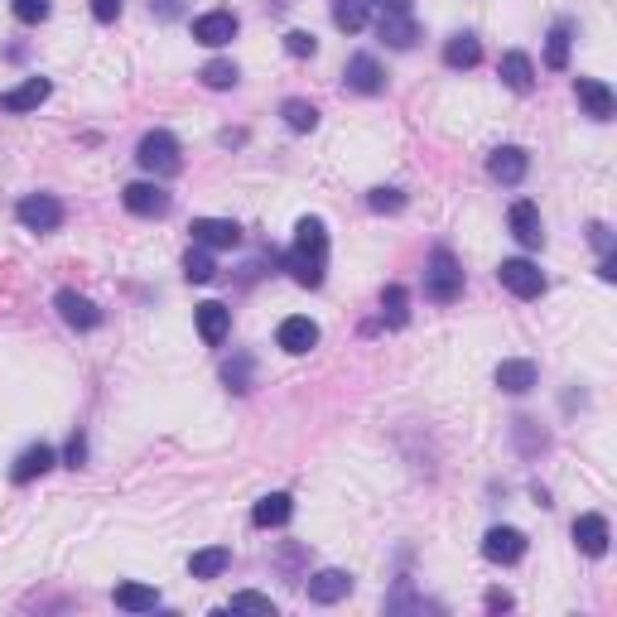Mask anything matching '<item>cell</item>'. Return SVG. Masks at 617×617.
<instances>
[{
  "label": "cell",
  "mask_w": 617,
  "mask_h": 617,
  "mask_svg": "<svg viewBox=\"0 0 617 617\" xmlns=\"http://www.w3.org/2000/svg\"><path fill=\"white\" fill-rule=\"evenodd\" d=\"M367 203H372V213H401L405 193H401V188H372V193H367Z\"/></svg>",
  "instance_id": "38"
},
{
  "label": "cell",
  "mask_w": 617,
  "mask_h": 617,
  "mask_svg": "<svg viewBox=\"0 0 617 617\" xmlns=\"http://www.w3.org/2000/svg\"><path fill=\"white\" fill-rule=\"evenodd\" d=\"M507 222H511V237L526 246V251H540V246H545V222H540V208L531 198H516Z\"/></svg>",
  "instance_id": "7"
},
{
  "label": "cell",
  "mask_w": 617,
  "mask_h": 617,
  "mask_svg": "<svg viewBox=\"0 0 617 617\" xmlns=\"http://www.w3.org/2000/svg\"><path fill=\"white\" fill-rule=\"evenodd\" d=\"M203 87H213V92H227V87H237V63H227V58H213V63H203Z\"/></svg>",
  "instance_id": "32"
},
{
  "label": "cell",
  "mask_w": 617,
  "mask_h": 617,
  "mask_svg": "<svg viewBox=\"0 0 617 617\" xmlns=\"http://www.w3.org/2000/svg\"><path fill=\"white\" fill-rule=\"evenodd\" d=\"M280 116H285V126H290V131H314V126H319V107H314V102H304V97H290V102L280 107Z\"/></svg>",
  "instance_id": "31"
},
{
  "label": "cell",
  "mask_w": 617,
  "mask_h": 617,
  "mask_svg": "<svg viewBox=\"0 0 617 617\" xmlns=\"http://www.w3.org/2000/svg\"><path fill=\"white\" fill-rule=\"evenodd\" d=\"M352 593V574L348 569H319L314 579H309V603H338V598H348Z\"/></svg>",
  "instance_id": "19"
},
{
  "label": "cell",
  "mask_w": 617,
  "mask_h": 617,
  "mask_svg": "<svg viewBox=\"0 0 617 617\" xmlns=\"http://www.w3.org/2000/svg\"><path fill=\"white\" fill-rule=\"evenodd\" d=\"M275 343L290 352V357H304V352L319 348V323L304 319V314H290V319L275 328Z\"/></svg>",
  "instance_id": "9"
},
{
  "label": "cell",
  "mask_w": 617,
  "mask_h": 617,
  "mask_svg": "<svg viewBox=\"0 0 617 617\" xmlns=\"http://www.w3.org/2000/svg\"><path fill=\"white\" fill-rule=\"evenodd\" d=\"M10 10H15L20 25H44L54 5H49V0H10Z\"/></svg>",
  "instance_id": "35"
},
{
  "label": "cell",
  "mask_w": 617,
  "mask_h": 617,
  "mask_svg": "<svg viewBox=\"0 0 617 617\" xmlns=\"http://www.w3.org/2000/svg\"><path fill=\"white\" fill-rule=\"evenodd\" d=\"M323 266H328V232H323L319 217H304L295 227V246L285 251V270L290 280L304 290H319L323 285Z\"/></svg>",
  "instance_id": "1"
},
{
  "label": "cell",
  "mask_w": 617,
  "mask_h": 617,
  "mask_svg": "<svg viewBox=\"0 0 617 617\" xmlns=\"http://www.w3.org/2000/svg\"><path fill=\"white\" fill-rule=\"evenodd\" d=\"M608 540H613V531H608V516H598V511H584L579 521H574V545L584 550V555H608Z\"/></svg>",
  "instance_id": "15"
},
{
  "label": "cell",
  "mask_w": 617,
  "mask_h": 617,
  "mask_svg": "<svg viewBox=\"0 0 617 617\" xmlns=\"http://www.w3.org/2000/svg\"><path fill=\"white\" fill-rule=\"evenodd\" d=\"M193 319H198L203 343H208V348H217V343L227 338V328H232V309H227V304H217V299H208V304H198V309H193Z\"/></svg>",
  "instance_id": "20"
},
{
  "label": "cell",
  "mask_w": 617,
  "mask_h": 617,
  "mask_svg": "<svg viewBox=\"0 0 617 617\" xmlns=\"http://www.w3.org/2000/svg\"><path fill=\"white\" fill-rule=\"evenodd\" d=\"M222 376H227V386H232V391H251V357H246V352H237V357L222 367Z\"/></svg>",
  "instance_id": "36"
},
{
  "label": "cell",
  "mask_w": 617,
  "mask_h": 617,
  "mask_svg": "<svg viewBox=\"0 0 617 617\" xmlns=\"http://www.w3.org/2000/svg\"><path fill=\"white\" fill-rule=\"evenodd\" d=\"M49 468H54V449H49V444H29L25 454L15 458L10 478H15V483H34V478H44Z\"/></svg>",
  "instance_id": "22"
},
{
  "label": "cell",
  "mask_w": 617,
  "mask_h": 617,
  "mask_svg": "<svg viewBox=\"0 0 617 617\" xmlns=\"http://www.w3.org/2000/svg\"><path fill=\"white\" fill-rule=\"evenodd\" d=\"M184 275L193 280V285H208L217 275V266H213V256H208V246H193L184 256Z\"/></svg>",
  "instance_id": "33"
},
{
  "label": "cell",
  "mask_w": 617,
  "mask_h": 617,
  "mask_svg": "<svg viewBox=\"0 0 617 617\" xmlns=\"http://www.w3.org/2000/svg\"><path fill=\"white\" fill-rule=\"evenodd\" d=\"M478 63H483V44H478L473 34H454V39L444 44V68L463 73V68H478Z\"/></svg>",
  "instance_id": "24"
},
{
  "label": "cell",
  "mask_w": 617,
  "mask_h": 617,
  "mask_svg": "<svg viewBox=\"0 0 617 617\" xmlns=\"http://www.w3.org/2000/svg\"><path fill=\"white\" fill-rule=\"evenodd\" d=\"M285 54L290 58H314L319 54V39H314L309 29H290V34H285Z\"/></svg>",
  "instance_id": "37"
},
{
  "label": "cell",
  "mask_w": 617,
  "mask_h": 617,
  "mask_svg": "<svg viewBox=\"0 0 617 617\" xmlns=\"http://www.w3.org/2000/svg\"><path fill=\"white\" fill-rule=\"evenodd\" d=\"M497 280H502L516 299H540V295H545V275H540V266L521 261V256L502 261V266H497Z\"/></svg>",
  "instance_id": "4"
},
{
  "label": "cell",
  "mask_w": 617,
  "mask_h": 617,
  "mask_svg": "<svg viewBox=\"0 0 617 617\" xmlns=\"http://www.w3.org/2000/svg\"><path fill=\"white\" fill-rule=\"evenodd\" d=\"M376 5H381V10H410L415 0H376Z\"/></svg>",
  "instance_id": "45"
},
{
  "label": "cell",
  "mask_w": 617,
  "mask_h": 617,
  "mask_svg": "<svg viewBox=\"0 0 617 617\" xmlns=\"http://www.w3.org/2000/svg\"><path fill=\"white\" fill-rule=\"evenodd\" d=\"M376 34H381V44H391V49H415V39H420V25L410 20V10H381V20H376Z\"/></svg>",
  "instance_id": "14"
},
{
  "label": "cell",
  "mask_w": 617,
  "mask_h": 617,
  "mask_svg": "<svg viewBox=\"0 0 617 617\" xmlns=\"http://www.w3.org/2000/svg\"><path fill=\"white\" fill-rule=\"evenodd\" d=\"M589 237H593V246H598L603 256H613V232H608V222H593Z\"/></svg>",
  "instance_id": "40"
},
{
  "label": "cell",
  "mask_w": 617,
  "mask_h": 617,
  "mask_svg": "<svg viewBox=\"0 0 617 617\" xmlns=\"http://www.w3.org/2000/svg\"><path fill=\"white\" fill-rule=\"evenodd\" d=\"M333 25L343 34H362L367 29V0H333Z\"/></svg>",
  "instance_id": "30"
},
{
  "label": "cell",
  "mask_w": 617,
  "mask_h": 617,
  "mask_svg": "<svg viewBox=\"0 0 617 617\" xmlns=\"http://www.w3.org/2000/svg\"><path fill=\"white\" fill-rule=\"evenodd\" d=\"M348 87L352 92H362V97L386 92V73H381V63H376L372 54H352L348 58Z\"/></svg>",
  "instance_id": "18"
},
{
  "label": "cell",
  "mask_w": 617,
  "mask_h": 617,
  "mask_svg": "<svg viewBox=\"0 0 617 617\" xmlns=\"http://www.w3.org/2000/svg\"><path fill=\"white\" fill-rule=\"evenodd\" d=\"M49 92H54V82L49 78H25L20 87H10V92H0V111H34L39 102H49Z\"/></svg>",
  "instance_id": "17"
},
{
  "label": "cell",
  "mask_w": 617,
  "mask_h": 617,
  "mask_svg": "<svg viewBox=\"0 0 617 617\" xmlns=\"http://www.w3.org/2000/svg\"><path fill=\"white\" fill-rule=\"evenodd\" d=\"M188 232H193V246H213V251H232V246H242V227L227 222V217H193Z\"/></svg>",
  "instance_id": "6"
},
{
  "label": "cell",
  "mask_w": 617,
  "mask_h": 617,
  "mask_svg": "<svg viewBox=\"0 0 617 617\" xmlns=\"http://www.w3.org/2000/svg\"><path fill=\"white\" fill-rule=\"evenodd\" d=\"M598 275H603V280H617V256H603V266H598Z\"/></svg>",
  "instance_id": "44"
},
{
  "label": "cell",
  "mask_w": 617,
  "mask_h": 617,
  "mask_svg": "<svg viewBox=\"0 0 617 617\" xmlns=\"http://www.w3.org/2000/svg\"><path fill=\"white\" fill-rule=\"evenodd\" d=\"M536 362H526V357H511V362H502L497 367V386L507 391V396H526L531 386H536Z\"/></svg>",
  "instance_id": "21"
},
{
  "label": "cell",
  "mask_w": 617,
  "mask_h": 617,
  "mask_svg": "<svg viewBox=\"0 0 617 617\" xmlns=\"http://www.w3.org/2000/svg\"><path fill=\"white\" fill-rule=\"evenodd\" d=\"M569 44H574V25L560 20V25L550 29V39H545V68L564 73V68H569Z\"/></svg>",
  "instance_id": "27"
},
{
  "label": "cell",
  "mask_w": 617,
  "mask_h": 617,
  "mask_svg": "<svg viewBox=\"0 0 617 617\" xmlns=\"http://www.w3.org/2000/svg\"><path fill=\"white\" fill-rule=\"evenodd\" d=\"M574 97H579V107L589 111L593 121H613L617 97H613V87H608L603 78H574Z\"/></svg>",
  "instance_id": "10"
},
{
  "label": "cell",
  "mask_w": 617,
  "mask_h": 617,
  "mask_svg": "<svg viewBox=\"0 0 617 617\" xmlns=\"http://www.w3.org/2000/svg\"><path fill=\"white\" fill-rule=\"evenodd\" d=\"M150 10H155L160 20H174V15H179V0H150Z\"/></svg>",
  "instance_id": "42"
},
{
  "label": "cell",
  "mask_w": 617,
  "mask_h": 617,
  "mask_svg": "<svg viewBox=\"0 0 617 617\" xmlns=\"http://www.w3.org/2000/svg\"><path fill=\"white\" fill-rule=\"evenodd\" d=\"M15 217L25 222L29 232H58V222H63V203H58L54 193H29V198H20Z\"/></svg>",
  "instance_id": "5"
},
{
  "label": "cell",
  "mask_w": 617,
  "mask_h": 617,
  "mask_svg": "<svg viewBox=\"0 0 617 617\" xmlns=\"http://www.w3.org/2000/svg\"><path fill=\"white\" fill-rule=\"evenodd\" d=\"M483 555L492 564H516L521 555H526V536L516 531V526H492L483 536Z\"/></svg>",
  "instance_id": "13"
},
{
  "label": "cell",
  "mask_w": 617,
  "mask_h": 617,
  "mask_svg": "<svg viewBox=\"0 0 617 617\" xmlns=\"http://www.w3.org/2000/svg\"><path fill=\"white\" fill-rule=\"evenodd\" d=\"M487 608H492V613H507V608H511V593L492 589V593H487Z\"/></svg>",
  "instance_id": "43"
},
{
  "label": "cell",
  "mask_w": 617,
  "mask_h": 617,
  "mask_svg": "<svg viewBox=\"0 0 617 617\" xmlns=\"http://www.w3.org/2000/svg\"><path fill=\"white\" fill-rule=\"evenodd\" d=\"M116 608L121 613H150L155 603H160V589H150V584H116Z\"/></svg>",
  "instance_id": "26"
},
{
  "label": "cell",
  "mask_w": 617,
  "mask_h": 617,
  "mask_svg": "<svg viewBox=\"0 0 617 617\" xmlns=\"http://www.w3.org/2000/svg\"><path fill=\"white\" fill-rule=\"evenodd\" d=\"M381 319L391 323V328L410 323V295H405V285H386L381 290Z\"/></svg>",
  "instance_id": "29"
},
{
  "label": "cell",
  "mask_w": 617,
  "mask_h": 617,
  "mask_svg": "<svg viewBox=\"0 0 617 617\" xmlns=\"http://www.w3.org/2000/svg\"><path fill=\"white\" fill-rule=\"evenodd\" d=\"M502 82H507L511 92H531L536 87V68H531V58L521 54V49H511V54H502Z\"/></svg>",
  "instance_id": "25"
},
{
  "label": "cell",
  "mask_w": 617,
  "mask_h": 617,
  "mask_svg": "<svg viewBox=\"0 0 617 617\" xmlns=\"http://www.w3.org/2000/svg\"><path fill=\"white\" fill-rule=\"evenodd\" d=\"M526 169H531V155H526L521 145H502V150H492V160H487V174H492L497 184H507V188L521 184Z\"/></svg>",
  "instance_id": "12"
},
{
  "label": "cell",
  "mask_w": 617,
  "mask_h": 617,
  "mask_svg": "<svg viewBox=\"0 0 617 617\" xmlns=\"http://www.w3.org/2000/svg\"><path fill=\"white\" fill-rule=\"evenodd\" d=\"M193 39L208 44V49L232 44V39H237V15H232V10H208V15H198V20H193Z\"/></svg>",
  "instance_id": "11"
},
{
  "label": "cell",
  "mask_w": 617,
  "mask_h": 617,
  "mask_svg": "<svg viewBox=\"0 0 617 617\" xmlns=\"http://www.w3.org/2000/svg\"><path fill=\"white\" fill-rule=\"evenodd\" d=\"M121 203H126L135 217H164L169 213V193H164L160 184H126L121 188Z\"/></svg>",
  "instance_id": "16"
},
{
  "label": "cell",
  "mask_w": 617,
  "mask_h": 617,
  "mask_svg": "<svg viewBox=\"0 0 617 617\" xmlns=\"http://www.w3.org/2000/svg\"><path fill=\"white\" fill-rule=\"evenodd\" d=\"M295 516V497L290 492H270V497H261L256 502V511H251V521L261 526V531H270V526H285Z\"/></svg>",
  "instance_id": "23"
},
{
  "label": "cell",
  "mask_w": 617,
  "mask_h": 617,
  "mask_svg": "<svg viewBox=\"0 0 617 617\" xmlns=\"http://www.w3.org/2000/svg\"><path fill=\"white\" fill-rule=\"evenodd\" d=\"M54 309L63 314V323H68V328H78V333H92V328L102 323V309H97L87 295H78V290H58Z\"/></svg>",
  "instance_id": "8"
},
{
  "label": "cell",
  "mask_w": 617,
  "mask_h": 617,
  "mask_svg": "<svg viewBox=\"0 0 617 617\" xmlns=\"http://www.w3.org/2000/svg\"><path fill=\"white\" fill-rule=\"evenodd\" d=\"M227 613H261V617H275V598H266V593H232Z\"/></svg>",
  "instance_id": "34"
},
{
  "label": "cell",
  "mask_w": 617,
  "mask_h": 617,
  "mask_svg": "<svg viewBox=\"0 0 617 617\" xmlns=\"http://www.w3.org/2000/svg\"><path fill=\"white\" fill-rule=\"evenodd\" d=\"M425 295L434 304H454L463 299V270H458L454 251H444V246H434L430 251V266H425Z\"/></svg>",
  "instance_id": "2"
},
{
  "label": "cell",
  "mask_w": 617,
  "mask_h": 617,
  "mask_svg": "<svg viewBox=\"0 0 617 617\" xmlns=\"http://www.w3.org/2000/svg\"><path fill=\"white\" fill-rule=\"evenodd\" d=\"M227 564H232V550H227V545H208V550H198V555L188 560V574H193V579H217Z\"/></svg>",
  "instance_id": "28"
},
{
  "label": "cell",
  "mask_w": 617,
  "mask_h": 617,
  "mask_svg": "<svg viewBox=\"0 0 617 617\" xmlns=\"http://www.w3.org/2000/svg\"><path fill=\"white\" fill-rule=\"evenodd\" d=\"M135 160H140V169H150L155 179H169V174L184 169V160H179V140H174L169 131H145L140 135Z\"/></svg>",
  "instance_id": "3"
},
{
  "label": "cell",
  "mask_w": 617,
  "mask_h": 617,
  "mask_svg": "<svg viewBox=\"0 0 617 617\" xmlns=\"http://www.w3.org/2000/svg\"><path fill=\"white\" fill-rule=\"evenodd\" d=\"M82 458H87V439L73 434V439H68V468H82Z\"/></svg>",
  "instance_id": "41"
},
{
  "label": "cell",
  "mask_w": 617,
  "mask_h": 617,
  "mask_svg": "<svg viewBox=\"0 0 617 617\" xmlns=\"http://www.w3.org/2000/svg\"><path fill=\"white\" fill-rule=\"evenodd\" d=\"M92 15H97V25H111L121 15V0H92Z\"/></svg>",
  "instance_id": "39"
}]
</instances>
